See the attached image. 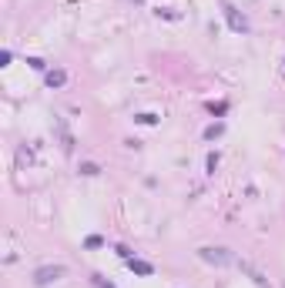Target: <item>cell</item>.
Here are the masks:
<instances>
[{
    "instance_id": "6da1fadb",
    "label": "cell",
    "mask_w": 285,
    "mask_h": 288,
    "mask_svg": "<svg viewBox=\"0 0 285 288\" xmlns=\"http://www.w3.org/2000/svg\"><path fill=\"white\" fill-rule=\"evenodd\" d=\"M198 258H201V261H208V265H218V268H225V265H231V261H235V255H231L228 248H212V245H205V248H198Z\"/></svg>"
},
{
    "instance_id": "7a4b0ae2",
    "label": "cell",
    "mask_w": 285,
    "mask_h": 288,
    "mask_svg": "<svg viewBox=\"0 0 285 288\" xmlns=\"http://www.w3.org/2000/svg\"><path fill=\"white\" fill-rule=\"evenodd\" d=\"M60 275H64V265H44V268L34 272V285H51V282H57Z\"/></svg>"
},
{
    "instance_id": "3957f363",
    "label": "cell",
    "mask_w": 285,
    "mask_h": 288,
    "mask_svg": "<svg viewBox=\"0 0 285 288\" xmlns=\"http://www.w3.org/2000/svg\"><path fill=\"white\" fill-rule=\"evenodd\" d=\"M64 81H67V74H64V70H51V74H47V87H60Z\"/></svg>"
},
{
    "instance_id": "277c9868",
    "label": "cell",
    "mask_w": 285,
    "mask_h": 288,
    "mask_svg": "<svg viewBox=\"0 0 285 288\" xmlns=\"http://www.w3.org/2000/svg\"><path fill=\"white\" fill-rule=\"evenodd\" d=\"M131 268L141 272V275H151V265H144V261H131Z\"/></svg>"
},
{
    "instance_id": "5b68a950",
    "label": "cell",
    "mask_w": 285,
    "mask_h": 288,
    "mask_svg": "<svg viewBox=\"0 0 285 288\" xmlns=\"http://www.w3.org/2000/svg\"><path fill=\"white\" fill-rule=\"evenodd\" d=\"M81 174H98V165H81Z\"/></svg>"
}]
</instances>
